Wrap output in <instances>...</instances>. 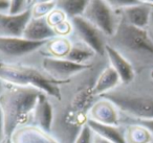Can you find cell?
Here are the masks:
<instances>
[{"label":"cell","instance_id":"12","mask_svg":"<svg viewBox=\"0 0 153 143\" xmlns=\"http://www.w3.org/2000/svg\"><path fill=\"white\" fill-rule=\"evenodd\" d=\"M10 139L13 143H60L53 134L28 123L19 126Z\"/></svg>","mask_w":153,"mask_h":143},{"label":"cell","instance_id":"34","mask_svg":"<svg viewBox=\"0 0 153 143\" xmlns=\"http://www.w3.org/2000/svg\"><path fill=\"white\" fill-rule=\"evenodd\" d=\"M151 77L153 78V70H152V71H151Z\"/></svg>","mask_w":153,"mask_h":143},{"label":"cell","instance_id":"26","mask_svg":"<svg viewBox=\"0 0 153 143\" xmlns=\"http://www.w3.org/2000/svg\"><path fill=\"white\" fill-rule=\"evenodd\" d=\"M92 136H94V132L90 130L87 124H85L81 128L79 134L76 135L74 143H92Z\"/></svg>","mask_w":153,"mask_h":143},{"label":"cell","instance_id":"8","mask_svg":"<svg viewBox=\"0 0 153 143\" xmlns=\"http://www.w3.org/2000/svg\"><path fill=\"white\" fill-rule=\"evenodd\" d=\"M72 32L76 35L78 41L94 51L97 55H105V48L108 39L102 32L86 21L83 17H76L70 20Z\"/></svg>","mask_w":153,"mask_h":143},{"label":"cell","instance_id":"20","mask_svg":"<svg viewBox=\"0 0 153 143\" xmlns=\"http://www.w3.org/2000/svg\"><path fill=\"white\" fill-rule=\"evenodd\" d=\"M126 143H152L153 135L148 128L140 124L131 122L125 128Z\"/></svg>","mask_w":153,"mask_h":143},{"label":"cell","instance_id":"7","mask_svg":"<svg viewBox=\"0 0 153 143\" xmlns=\"http://www.w3.org/2000/svg\"><path fill=\"white\" fill-rule=\"evenodd\" d=\"M91 66L92 64L81 65L66 59H56L51 57H44L41 61V68L43 73L58 83H66L67 80L69 82L71 78L86 71Z\"/></svg>","mask_w":153,"mask_h":143},{"label":"cell","instance_id":"33","mask_svg":"<svg viewBox=\"0 0 153 143\" xmlns=\"http://www.w3.org/2000/svg\"><path fill=\"white\" fill-rule=\"evenodd\" d=\"M1 80H0V95H1V93H2V91H3V88H2V86H1Z\"/></svg>","mask_w":153,"mask_h":143},{"label":"cell","instance_id":"6","mask_svg":"<svg viewBox=\"0 0 153 143\" xmlns=\"http://www.w3.org/2000/svg\"><path fill=\"white\" fill-rule=\"evenodd\" d=\"M82 17L102 32L107 39L115 34L121 21L119 13L115 12L107 1L102 0L88 1Z\"/></svg>","mask_w":153,"mask_h":143},{"label":"cell","instance_id":"21","mask_svg":"<svg viewBox=\"0 0 153 143\" xmlns=\"http://www.w3.org/2000/svg\"><path fill=\"white\" fill-rule=\"evenodd\" d=\"M72 43L68 38L56 37L49 40L43 47L47 51V57H56V59H65L71 49Z\"/></svg>","mask_w":153,"mask_h":143},{"label":"cell","instance_id":"19","mask_svg":"<svg viewBox=\"0 0 153 143\" xmlns=\"http://www.w3.org/2000/svg\"><path fill=\"white\" fill-rule=\"evenodd\" d=\"M96 55H97L94 53V50H91L85 44L78 41L76 43H72L71 49H70L69 53H68L65 59L70 62H74L76 64L90 65L91 62L94 60Z\"/></svg>","mask_w":153,"mask_h":143},{"label":"cell","instance_id":"14","mask_svg":"<svg viewBox=\"0 0 153 143\" xmlns=\"http://www.w3.org/2000/svg\"><path fill=\"white\" fill-rule=\"evenodd\" d=\"M32 119L34 125L47 133L51 132L53 123V105L44 93H41L37 100L32 114Z\"/></svg>","mask_w":153,"mask_h":143},{"label":"cell","instance_id":"31","mask_svg":"<svg viewBox=\"0 0 153 143\" xmlns=\"http://www.w3.org/2000/svg\"><path fill=\"white\" fill-rule=\"evenodd\" d=\"M92 143H111V142L94 133V136H92Z\"/></svg>","mask_w":153,"mask_h":143},{"label":"cell","instance_id":"18","mask_svg":"<svg viewBox=\"0 0 153 143\" xmlns=\"http://www.w3.org/2000/svg\"><path fill=\"white\" fill-rule=\"evenodd\" d=\"M90 130L94 134L99 135L102 138L110 141L111 143H126L125 142V128L120 125H108L96 122L94 120L88 119L86 122Z\"/></svg>","mask_w":153,"mask_h":143},{"label":"cell","instance_id":"5","mask_svg":"<svg viewBox=\"0 0 153 143\" xmlns=\"http://www.w3.org/2000/svg\"><path fill=\"white\" fill-rule=\"evenodd\" d=\"M130 118L134 120H153V96L133 94L122 90H112L102 95Z\"/></svg>","mask_w":153,"mask_h":143},{"label":"cell","instance_id":"27","mask_svg":"<svg viewBox=\"0 0 153 143\" xmlns=\"http://www.w3.org/2000/svg\"><path fill=\"white\" fill-rule=\"evenodd\" d=\"M146 32H147V35H148L149 39H150V41L153 43V11L151 12L148 25H147V27H146Z\"/></svg>","mask_w":153,"mask_h":143},{"label":"cell","instance_id":"4","mask_svg":"<svg viewBox=\"0 0 153 143\" xmlns=\"http://www.w3.org/2000/svg\"><path fill=\"white\" fill-rule=\"evenodd\" d=\"M0 80L12 86L35 88L56 100L61 98L59 83L30 66L0 63Z\"/></svg>","mask_w":153,"mask_h":143},{"label":"cell","instance_id":"15","mask_svg":"<svg viewBox=\"0 0 153 143\" xmlns=\"http://www.w3.org/2000/svg\"><path fill=\"white\" fill-rule=\"evenodd\" d=\"M105 55L109 61V65L114 69V71L119 74L121 84L128 85L133 80L135 76V70L132 65L114 48L106 45L105 48Z\"/></svg>","mask_w":153,"mask_h":143},{"label":"cell","instance_id":"29","mask_svg":"<svg viewBox=\"0 0 153 143\" xmlns=\"http://www.w3.org/2000/svg\"><path fill=\"white\" fill-rule=\"evenodd\" d=\"M10 1L7 0H0V14H9Z\"/></svg>","mask_w":153,"mask_h":143},{"label":"cell","instance_id":"11","mask_svg":"<svg viewBox=\"0 0 153 143\" xmlns=\"http://www.w3.org/2000/svg\"><path fill=\"white\" fill-rule=\"evenodd\" d=\"M30 19V11L17 16L0 14V38H21Z\"/></svg>","mask_w":153,"mask_h":143},{"label":"cell","instance_id":"25","mask_svg":"<svg viewBox=\"0 0 153 143\" xmlns=\"http://www.w3.org/2000/svg\"><path fill=\"white\" fill-rule=\"evenodd\" d=\"M45 19H46L47 23L49 24V26H51L53 29L55 27H57L58 25H60L61 23H63L64 21L68 20L67 17H66L60 10H58L57 7H56L53 11H51V13L46 16Z\"/></svg>","mask_w":153,"mask_h":143},{"label":"cell","instance_id":"16","mask_svg":"<svg viewBox=\"0 0 153 143\" xmlns=\"http://www.w3.org/2000/svg\"><path fill=\"white\" fill-rule=\"evenodd\" d=\"M56 37L55 30L49 26L45 18H32L24 29L22 38L33 42H47Z\"/></svg>","mask_w":153,"mask_h":143},{"label":"cell","instance_id":"2","mask_svg":"<svg viewBox=\"0 0 153 143\" xmlns=\"http://www.w3.org/2000/svg\"><path fill=\"white\" fill-rule=\"evenodd\" d=\"M42 92L30 87L7 85L0 95V111L7 138L19 126L26 124Z\"/></svg>","mask_w":153,"mask_h":143},{"label":"cell","instance_id":"32","mask_svg":"<svg viewBox=\"0 0 153 143\" xmlns=\"http://www.w3.org/2000/svg\"><path fill=\"white\" fill-rule=\"evenodd\" d=\"M3 143H13V142H12L11 139H10V138H7L4 141H3Z\"/></svg>","mask_w":153,"mask_h":143},{"label":"cell","instance_id":"24","mask_svg":"<svg viewBox=\"0 0 153 143\" xmlns=\"http://www.w3.org/2000/svg\"><path fill=\"white\" fill-rule=\"evenodd\" d=\"M34 1H26V0H15V1H10V15H22L26 12L30 11Z\"/></svg>","mask_w":153,"mask_h":143},{"label":"cell","instance_id":"3","mask_svg":"<svg viewBox=\"0 0 153 143\" xmlns=\"http://www.w3.org/2000/svg\"><path fill=\"white\" fill-rule=\"evenodd\" d=\"M107 44L121 53L134 70L153 66V43L146 29L130 26L121 20L117 32L107 40Z\"/></svg>","mask_w":153,"mask_h":143},{"label":"cell","instance_id":"9","mask_svg":"<svg viewBox=\"0 0 153 143\" xmlns=\"http://www.w3.org/2000/svg\"><path fill=\"white\" fill-rule=\"evenodd\" d=\"M47 42H33L22 37L21 38H0V55L10 59L22 57L39 50Z\"/></svg>","mask_w":153,"mask_h":143},{"label":"cell","instance_id":"1","mask_svg":"<svg viewBox=\"0 0 153 143\" xmlns=\"http://www.w3.org/2000/svg\"><path fill=\"white\" fill-rule=\"evenodd\" d=\"M86 71L81 73V83L74 87V92L68 93V96L66 95V100H58L62 102L60 111H53L51 134L56 128H59L61 133L58 135L57 140L60 143H74L76 135L87 122L90 108L98 100L94 93V84L98 76L92 78L85 75Z\"/></svg>","mask_w":153,"mask_h":143},{"label":"cell","instance_id":"30","mask_svg":"<svg viewBox=\"0 0 153 143\" xmlns=\"http://www.w3.org/2000/svg\"><path fill=\"white\" fill-rule=\"evenodd\" d=\"M7 139V136L4 134V128H3V120H2V114L0 111V143H3V141Z\"/></svg>","mask_w":153,"mask_h":143},{"label":"cell","instance_id":"17","mask_svg":"<svg viewBox=\"0 0 153 143\" xmlns=\"http://www.w3.org/2000/svg\"><path fill=\"white\" fill-rule=\"evenodd\" d=\"M121 84V80L117 72L110 65L105 67L99 73L94 84V93L97 96H102L110 91L114 90L115 87Z\"/></svg>","mask_w":153,"mask_h":143},{"label":"cell","instance_id":"22","mask_svg":"<svg viewBox=\"0 0 153 143\" xmlns=\"http://www.w3.org/2000/svg\"><path fill=\"white\" fill-rule=\"evenodd\" d=\"M88 4V1H80V0H61L57 1L58 10L62 12L67 17L68 20H71L76 17H82Z\"/></svg>","mask_w":153,"mask_h":143},{"label":"cell","instance_id":"13","mask_svg":"<svg viewBox=\"0 0 153 143\" xmlns=\"http://www.w3.org/2000/svg\"><path fill=\"white\" fill-rule=\"evenodd\" d=\"M88 119L108 125H119L120 111L111 101L101 97L90 108Z\"/></svg>","mask_w":153,"mask_h":143},{"label":"cell","instance_id":"28","mask_svg":"<svg viewBox=\"0 0 153 143\" xmlns=\"http://www.w3.org/2000/svg\"><path fill=\"white\" fill-rule=\"evenodd\" d=\"M134 123H137V124H140V125L145 126L146 128H148L153 135V120H134L133 121Z\"/></svg>","mask_w":153,"mask_h":143},{"label":"cell","instance_id":"10","mask_svg":"<svg viewBox=\"0 0 153 143\" xmlns=\"http://www.w3.org/2000/svg\"><path fill=\"white\" fill-rule=\"evenodd\" d=\"M153 7L149 4L148 1H136L134 4L117 12L121 20L128 25L140 29H146L148 25L149 18Z\"/></svg>","mask_w":153,"mask_h":143},{"label":"cell","instance_id":"23","mask_svg":"<svg viewBox=\"0 0 153 143\" xmlns=\"http://www.w3.org/2000/svg\"><path fill=\"white\" fill-rule=\"evenodd\" d=\"M57 1H34L30 13L32 18H46L51 11L56 9Z\"/></svg>","mask_w":153,"mask_h":143}]
</instances>
